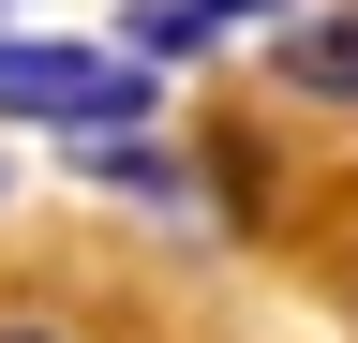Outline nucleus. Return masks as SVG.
<instances>
[{
    "label": "nucleus",
    "mask_w": 358,
    "mask_h": 343,
    "mask_svg": "<svg viewBox=\"0 0 358 343\" xmlns=\"http://www.w3.org/2000/svg\"><path fill=\"white\" fill-rule=\"evenodd\" d=\"M284 90L299 105H358V15H299L284 30Z\"/></svg>",
    "instance_id": "3"
},
{
    "label": "nucleus",
    "mask_w": 358,
    "mask_h": 343,
    "mask_svg": "<svg viewBox=\"0 0 358 343\" xmlns=\"http://www.w3.org/2000/svg\"><path fill=\"white\" fill-rule=\"evenodd\" d=\"M0 105L45 119V135H90L105 149L120 119H150V60L120 45H45V30H0Z\"/></svg>",
    "instance_id": "1"
},
{
    "label": "nucleus",
    "mask_w": 358,
    "mask_h": 343,
    "mask_svg": "<svg viewBox=\"0 0 358 343\" xmlns=\"http://www.w3.org/2000/svg\"><path fill=\"white\" fill-rule=\"evenodd\" d=\"M0 343H60V328H45V314H0Z\"/></svg>",
    "instance_id": "4"
},
{
    "label": "nucleus",
    "mask_w": 358,
    "mask_h": 343,
    "mask_svg": "<svg viewBox=\"0 0 358 343\" xmlns=\"http://www.w3.org/2000/svg\"><path fill=\"white\" fill-rule=\"evenodd\" d=\"M284 0H120V60H194V45H224V30H268Z\"/></svg>",
    "instance_id": "2"
}]
</instances>
